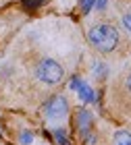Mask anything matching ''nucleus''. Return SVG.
<instances>
[{"label":"nucleus","mask_w":131,"mask_h":145,"mask_svg":"<svg viewBox=\"0 0 131 145\" xmlns=\"http://www.w3.org/2000/svg\"><path fill=\"white\" fill-rule=\"evenodd\" d=\"M71 89H75L83 102H94V100H96L94 89H92L90 85H86V83L81 81V79H77V77H75V79H71Z\"/></svg>","instance_id":"obj_4"},{"label":"nucleus","mask_w":131,"mask_h":145,"mask_svg":"<svg viewBox=\"0 0 131 145\" xmlns=\"http://www.w3.org/2000/svg\"><path fill=\"white\" fill-rule=\"evenodd\" d=\"M106 2H108V0H94V6H96V8H104Z\"/></svg>","instance_id":"obj_12"},{"label":"nucleus","mask_w":131,"mask_h":145,"mask_svg":"<svg viewBox=\"0 0 131 145\" xmlns=\"http://www.w3.org/2000/svg\"><path fill=\"white\" fill-rule=\"evenodd\" d=\"M31 141H34V133H29V131L21 133V143H23V145H29Z\"/></svg>","instance_id":"obj_8"},{"label":"nucleus","mask_w":131,"mask_h":145,"mask_svg":"<svg viewBox=\"0 0 131 145\" xmlns=\"http://www.w3.org/2000/svg\"><path fill=\"white\" fill-rule=\"evenodd\" d=\"M115 145H131V133L119 131V133L115 135Z\"/></svg>","instance_id":"obj_5"},{"label":"nucleus","mask_w":131,"mask_h":145,"mask_svg":"<svg viewBox=\"0 0 131 145\" xmlns=\"http://www.w3.org/2000/svg\"><path fill=\"white\" fill-rule=\"evenodd\" d=\"M67 100H65L63 95H52L48 102L44 104V112H46V116H50V118H63L65 114H67Z\"/></svg>","instance_id":"obj_3"},{"label":"nucleus","mask_w":131,"mask_h":145,"mask_svg":"<svg viewBox=\"0 0 131 145\" xmlns=\"http://www.w3.org/2000/svg\"><path fill=\"white\" fill-rule=\"evenodd\" d=\"M44 0H23V4L27 6V8H36V6H40Z\"/></svg>","instance_id":"obj_10"},{"label":"nucleus","mask_w":131,"mask_h":145,"mask_svg":"<svg viewBox=\"0 0 131 145\" xmlns=\"http://www.w3.org/2000/svg\"><path fill=\"white\" fill-rule=\"evenodd\" d=\"M90 42L100 52H113L117 48V44H119V31L113 25L100 23L90 29Z\"/></svg>","instance_id":"obj_1"},{"label":"nucleus","mask_w":131,"mask_h":145,"mask_svg":"<svg viewBox=\"0 0 131 145\" xmlns=\"http://www.w3.org/2000/svg\"><path fill=\"white\" fill-rule=\"evenodd\" d=\"M36 75H38V79H40V81L48 83V85H54V83H58V81L65 77V71H63V67H61L56 60L46 58V60H42L40 64H38Z\"/></svg>","instance_id":"obj_2"},{"label":"nucleus","mask_w":131,"mask_h":145,"mask_svg":"<svg viewBox=\"0 0 131 145\" xmlns=\"http://www.w3.org/2000/svg\"><path fill=\"white\" fill-rule=\"evenodd\" d=\"M54 137H56V143H58V145H69L67 133H65L63 129H56V131H54Z\"/></svg>","instance_id":"obj_6"},{"label":"nucleus","mask_w":131,"mask_h":145,"mask_svg":"<svg viewBox=\"0 0 131 145\" xmlns=\"http://www.w3.org/2000/svg\"><path fill=\"white\" fill-rule=\"evenodd\" d=\"M123 27H125L127 31H131V12H127V15L123 17Z\"/></svg>","instance_id":"obj_11"},{"label":"nucleus","mask_w":131,"mask_h":145,"mask_svg":"<svg viewBox=\"0 0 131 145\" xmlns=\"http://www.w3.org/2000/svg\"><path fill=\"white\" fill-rule=\"evenodd\" d=\"M90 120H92L90 112H86V110H81V112H79V122H81V129H83V131L88 129V124H90Z\"/></svg>","instance_id":"obj_7"},{"label":"nucleus","mask_w":131,"mask_h":145,"mask_svg":"<svg viewBox=\"0 0 131 145\" xmlns=\"http://www.w3.org/2000/svg\"><path fill=\"white\" fill-rule=\"evenodd\" d=\"M127 87H129V91H131V75H129V79H127Z\"/></svg>","instance_id":"obj_13"},{"label":"nucleus","mask_w":131,"mask_h":145,"mask_svg":"<svg viewBox=\"0 0 131 145\" xmlns=\"http://www.w3.org/2000/svg\"><path fill=\"white\" fill-rule=\"evenodd\" d=\"M94 8V0H81V10L83 12H90Z\"/></svg>","instance_id":"obj_9"}]
</instances>
